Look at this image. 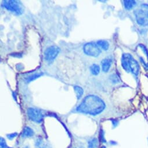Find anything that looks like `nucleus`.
I'll return each instance as SVG.
<instances>
[{"label": "nucleus", "instance_id": "nucleus-1", "mask_svg": "<svg viewBox=\"0 0 148 148\" xmlns=\"http://www.w3.org/2000/svg\"><path fill=\"white\" fill-rule=\"evenodd\" d=\"M105 106L104 102L99 97L91 95L87 96L83 99L81 104L77 108V111L96 116L103 112Z\"/></svg>", "mask_w": 148, "mask_h": 148}, {"label": "nucleus", "instance_id": "nucleus-2", "mask_svg": "<svg viewBox=\"0 0 148 148\" xmlns=\"http://www.w3.org/2000/svg\"><path fill=\"white\" fill-rule=\"evenodd\" d=\"M121 64L123 69L127 71L132 72L134 75H138L139 66L137 61L130 53H124L121 58Z\"/></svg>", "mask_w": 148, "mask_h": 148}, {"label": "nucleus", "instance_id": "nucleus-3", "mask_svg": "<svg viewBox=\"0 0 148 148\" xmlns=\"http://www.w3.org/2000/svg\"><path fill=\"white\" fill-rule=\"evenodd\" d=\"M135 19L138 25L148 26V4H142L134 12Z\"/></svg>", "mask_w": 148, "mask_h": 148}, {"label": "nucleus", "instance_id": "nucleus-4", "mask_svg": "<svg viewBox=\"0 0 148 148\" xmlns=\"http://www.w3.org/2000/svg\"><path fill=\"white\" fill-rule=\"evenodd\" d=\"M3 5L7 10L15 13L17 15H21L23 12V8L19 1L15 0H8L3 1Z\"/></svg>", "mask_w": 148, "mask_h": 148}, {"label": "nucleus", "instance_id": "nucleus-5", "mask_svg": "<svg viewBox=\"0 0 148 148\" xmlns=\"http://www.w3.org/2000/svg\"><path fill=\"white\" fill-rule=\"evenodd\" d=\"M84 52L91 56H98L101 52L99 46L95 42H89L84 45Z\"/></svg>", "mask_w": 148, "mask_h": 148}, {"label": "nucleus", "instance_id": "nucleus-6", "mask_svg": "<svg viewBox=\"0 0 148 148\" xmlns=\"http://www.w3.org/2000/svg\"><path fill=\"white\" fill-rule=\"evenodd\" d=\"M27 115L31 120L36 123H41L43 120V114L41 111L34 108H29Z\"/></svg>", "mask_w": 148, "mask_h": 148}, {"label": "nucleus", "instance_id": "nucleus-7", "mask_svg": "<svg viewBox=\"0 0 148 148\" xmlns=\"http://www.w3.org/2000/svg\"><path fill=\"white\" fill-rule=\"evenodd\" d=\"M60 52V48L56 46L48 47L45 51V59L46 60L51 62L55 59Z\"/></svg>", "mask_w": 148, "mask_h": 148}, {"label": "nucleus", "instance_id": "nucleus-8", "mask_svg": "<svg viewBox=\"0 0 148 148\" xmlns=\"http://www.w3.org/2000/svg\"><path fill=\"white\" fill-rule=\"evenodd\" d=\"M112 59L110 58H106L102 60L101 64H102V70L105 72H108L112 64Z\"/></svg>", "mask_w": 148, "mask_h": 148}, {"label": "nucleus", "instance_id": "nucleus-9", "mask_svg": "<svg viewBox=\"0 0 148 148\" xmlns=\"http://www.w3.org/2000/svg\"><path fill=\"white\" fill-rule=\"evenodd\" d=\"M34 135V131L31 128H30L29 127H26L23 128V130L22 132L21 136L22 138H26L32 137Z\"/></svg>", "mask_w": 148, "mask_h": 148}, {"label": "nucleus", "instance_id": "nucleus-10", "mask_svg": "<svg viewBox=\"0 0 148 148\" xmlns=\"http://www.w3.org/2000/svg\"><path fill=\"white\" fill-rule=\"evenodd\" d=\"M99 143L98 140L96 138H93L90 139L88 142V148H97Z\"/></svg>", "mask_w": 148, "mask_h": 148}, {"label": "nucleus", "instance_id": "nucleus-11", "mask_svg": "<svg viewBox=\"0 0 148 148\" xmlns=\"http://www.w3.org/2000/svg\"><path fill=\"white\" fill-rule=\"evenodd\" d=\"M124 5L127 10H131L136 5V2L135 1H132V0H129V1L125 0L124 1Z\"/></svg>", "mask_w": 148, "mask_h": 148}, {"label": "nucleus", "instance_id": "nucleus-12", "mask_svg": "<svg viewBox=\"0 0 148 148\" xmlns=\"http://www.w3.org/2000/svg\"><path fill=\"white\" fill-rule=\"evenodd\" d=\"M97 45L105 51H107L109 47V44L106 41L100 40L97 42Z\"/></svg>", "mask_w": 148, "mask_h": 148}, {"label": "nucleus", "instance_id": "nucleus-13", "mask_svg": "<svg viewBox=\"0 0 148 148\" xmlns=\"http://www.w3.org/2000/svg\"><path fill=\"white\" fill-rule=\"evenodd\" d=\"M74 89H75V91L77 95V97L78 99H80L82 95H83V90L82 88H81L79 86H75L74 87Z\"/></svg>", "mask_w": 148, "mask_h": 148}, {"label": "nucleus", "instance_id": "nucleus-14", "mask_svg": "<svg viewBox=\"0 0 148 148\" xmlns=\"http://www.w3.org/2000/svg\"><path fill=\"white\" fill-rule=\"evenodd\" d=\"M91 71L94 75H98L100 71V67L98 64H94L91 66Z\"/></svg>", "mask_w": 148, "mask_h": 148}, {"label": "nucleus", "instance_id": "nucleus-15", "mask_svg": "<svg viewBox=\"0 0 148 148\" xmlns=\"http://www.w3.org/2000/svg\"><path fill=\"white\" fill-rule=\"evenodd\" d=\"M110 80L113 84H117L120 82L119 77L117 75H115V74H113V75H112L110 76Z\"/></svg>", "mask_w": 148, "mask_h": 148}, {"label": "nucleus", "instance_id": "nucleus-16", "mask_svg": "<svg viewBox=\"0 0 148 148\" xmlns=\"http://www.w3.org/2000/svg\"><path fill=\"white\" fill-rule=\"evenodd\" d=\"M41 75H41V74H36V75H33V76L29 77V78H27V82H32V81H33V80L36 79L37 78L40 77Z\"/></svg>", "mask_w": 148, "mask_h": 148}, {"label": "nucleus", "instance_id": "nucleus-17", "mask_svg": "<svg viewBox=\"0 0 148 148\" xmlns=\"http://www.w3.org/2000/svg\"><path fill=\"white\" fill-rule=\"evenodd\" d=\"M7 145L5 139L3 138H1V148H7Z\"/></svg>", "mask_w": 148, "mask_h": 148}, {"label": "nucleus", "instance_id": "nucleus-18", "mask_svg": "<svg viewBox=\"0 0 148 148\" xmlns=\"http://www.w3.org/2000/svg\"><path fill=\"white\" fill-rule=\"evenodd\" d=\"M17 135H18V134H17L16 132H15V133H12V134H10L7 135V137H8L10 139H14V138H15Z\"/></svg>", "mask_w": 148, "mask_h": 148}, {"label": "nucleus", "instance_id": "nucleus-19", "mask_svg": "<svg viewBox=\"0 0 148 148\" xmlns=\"http://www.w3.org/2000/svg\"><path fill=\"white\" fill-rule=\"evenodd\" d=\"M100 137H101V140L102 142H106V140L104 138V134L103 133L102 131H101V134H100Z\"/></svg>", "mask_w": 148, "mask_h": 148}, {"label": "nucleus", "instance_id": "nucleus-20", "mask_svg": "<svg viewBox=\"0 0 148 148\" xmlns=\"http://www.w3.org/2000/svg\"><path fill=\"white\" fill-rule=\"evenodd\" d=\"M101 148H106V147L105 146H102Z\"/></svg>", "mask_w": 148, "mask_h": 148}]
</instances>
